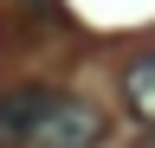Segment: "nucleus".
I'll use <instances>...</instances> for the list:
<instances>
[{"mask_svg": "<svg viewBox=\"0 0 155 148\" xmlns=\"http://www.w3.org/2000/svg\"><path fill=\"white\" fill-rule=\"evenodd\" d=\"M97 142H104V109L84 97H58L26 148H97Z\"/></svg>", "mask_w": 155, "mask_h": 148, "instance_id": "f257e3e1", "label": "nucleus"}, {"mask_svg": "<svg viewBox=\"0 0 155 148\" xmlns=\"http://www.w3.org/2000/svg\"><path fill=\"white\" fill-rule=\"evenodd\" d=\"M65 90H45V84H26V90H7L0 97V148H26L39 135V122L52 116V103Z\"/></svg>", "mask_w": 155, "mask_h": 148, "instance_id": "f03ea898", "label": "nucleus"}, {"mask_svg": "<svg viewBox=\"0 0 155 148\" xmlns=\"http://www.w3.org/2000/svg\"><path fill=\"white\" fill-rule=\"evenodd\" d=\"M123 103H129L136 116L155 129V52H142V58L123 71Z\"/></svg>", "mask_w": 155, "mask_h": 148, "instance_id": "7ed1b4c3", "label": "nucleus"}]
</instances>
